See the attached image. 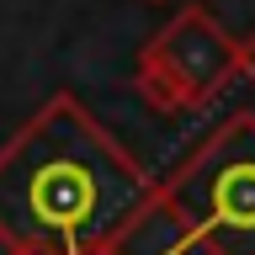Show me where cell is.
Segmentation results:
<instances>
[{
    "instance_id": "1",
    "label": "cell",
    "mask_w": 255,
    "mask_h": 255,
    "mask_svg": "<svg viewBox=\"0 0 255 255\" xmlns=\"http://www.w3.org/2000/svg\"><path fill=\"white\" fill-rule=\"evenodd\" d=\"M154 181L69 91L32 112L0 143V239L5 250L80 255L117 234Z\"/></svg>"
},
{
    "instance_id": "2",
    "label": "cell",
    "mask_w": 255,
    "mask_h": 255,
    "mask_svg": "<svg viewBox=\"0 0 255 255\" xmlns=\"http://www.w3.org/2000/svg\"><path fill=\"white\" fill-rule=\"evenodd\" d=\"M154 191L181 218L191 250L255 255V112H234Z\"/></svg>"
},
{
    "instance_id": "3",
    "label": "cell",
    "mask_w": 255,
    "mask_h": 255,
    "mask_svg": "<svg viewBox=\"0 0 255 255\" xmlns=\"http://www.w3.org/2000/svg\"><path fill=\"white\" fill-rule=\"evenodd\" d=\"M143 59L181 85L186 112H202V107H213V101L229 91V80H234V37L213 21L207 5H181V16H170V21L149 37Z\"/></svg>"
},
{
    "instance_id": "4",
    "label": "cell",
    "mask_w": 255,
    "mask_h": 255,
    "mask_svg": "<svg viewBox=\"0 0 255 255\" xmlns=\"http://www.w3.org/2000/svg\"><path fill=\"white\" fill-rule=\"evenodd\" d=\"M234 80H250L255 85V37L234 43Z\"/></svg>"
},
{
    "instance_id": "5",
    "label": "cell",
    "mask_w": 255,
    "mask_h": 255,
    "mask_svg": "<svg viewBox=\"0 0 255 255\" xmlns=\"http://www.w3.org/2000/svg\"><path fill=\"white\" fill-rule=\"evenodd\" d=\"M5 255H37V250H5Z\"/></svg>"
}]
</instances>
